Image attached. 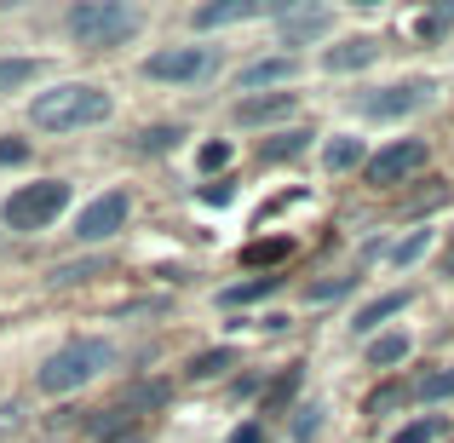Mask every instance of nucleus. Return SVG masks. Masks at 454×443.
Listing matches in <instances>:
<instances>
[{"mask_svg":"<svg viewBox=\"0 0 454 443\" xmlns=\"http://www.w3.org/2000/svg\"><path fill=\"white\" fill-rule=\"evenodd\" d=\"M110 110L115 104L98 81H64V87H52V92H35L29 122L41 127V133H81V127L110 122Z\"/></svg>","mask_w":454,"mask_h":443,"instance_id":"nucleus-1","label":"nucleus"},{"mask_svg":"<svg viewBox=\"0 0 454 443\" xmlns=\"http://www.w3.org/2000/svg\"><path fill=\"white\" fill-rule=\"evenodd\" d=\"M110 363H115L110 340H69V345H58V352L35 368V386H41L46 398H69V392H81L87 380H98Z\"/></svg>","mask_w":454,"mask_h":443,"instance_id":"nucleus-2","label":"nucleus"},{"mask_svg":"<svg viewBox=\"0 0 454 443\" xmlns=\"http://www.w3.org/2000/svg\"><path fill=\"white\" fill-rule=\"evenodd\" d=\"M69 35H75L81 46H92V52H110V46H127L138 35V6H127V0H81V6H69Z\"/></svg>","mask_w":454,"mask_h":443,"instance_id":"nucleus-3","label":"nucleus"},{"mask_svg":"<svg viewBox=\"0 0 454 443\" xmlns=\"http://www.w3.org/2000/svg\"><path fill=\"white\" fill-rule=\"evenodd\" d=\"M64 208H69V185L64 178H41V185H23L18 196H6V225L12 231H46Z\"/></svg>","mask_w":454,"mask_h":443,"instance_id":"nucleus-4","label":"nucleus"},{"mask_svg":"<svg viewBox=\"0 0 454 443\" xmlns=\"http://www.w3.org/2000/svg\"><path fill=\"white\" fill-rule=\"evenodd\" d=\"M426 104H432V81L414 75V81H397V87H374V92H363V99H356V110H363L368 122H403V115L426 110Z\"/></svg>","mask_w":454,"mask_h":443,"instance_id":"nucleus-5","label":"nucleus"},{"mask_svg":"<svg viewBox=\"0 0 454 443\" xmlns=\"http://www.w3.org/2000/svg\"><path fill=\"white\" fill-rule=\"evenodd\" d=\"M127 213H133V196L127 190H104L98 202H87V208L75 213V242H110L115 231L127 225Z\"/></svg>","mask_w":454,"mask_h":443,"instance_id":"nucleus-6","label":"nucleus"},{"mask_svg":"<svg viewBox=\"0 0 454 443\" xmlns=\"http://www.w3.org/2000/svg\"><path fill=\"white\" fill-rule=\"evenodd\" d=\"M213 64H219L213 46H167V52L145 58V75L150 81H201V75H213Z\"/></svg>","mask_w":454,"mask_h":443,"instance_id":"nucleus-7","label":"nucleus"},{"mask_svg":"<svg viewBox=\"0 0 454 443\" xmlns=\"http://www.w3.org/2000/svg\"><path fill=\"white\" fill-rule=\"evenodd\" d=\"M426 167V138H397V145H386L380 155H368V167H363V178L368 185H403L409 173H420Z\"/></svg>","mask_w":454,"mask_h":443,"instance_id":"nucleus-8","label":"nucleus"},{"mask_svg":"<svg viewBox=\"0 0 454 443\" xmlns=\"http://www.w3.org/2000/svg\"><path fill=\"white\" fill-rule=\"evenodd\" d=\"M328 29H333L328 6H282V23H277L282 46H305V41H317V35H328Z\"/></svg>","mask_w":454,"mask_h":443,"instance_id":"nucleus-9","label":"nucleus"},{"mask_svg":"<svg viewBox=\"0 0 454 443\" xmlns=\"http://www.w3.org/2000/svg\"><path fill=\"white\" fill-rule=\"evenodd\" d=\"M300 110V92H254V99L236 104V122L242 127H270V122H288Z\"/></svg>","mask_w":454,"mask_h":443,"instance_id":"nucleus-10","label":"nucleus"},{"mask_svg":"<svg viewBox=\"0 0 454 443\" xmlns=\"http://www.w3.org/2000/svg\"><path fill=\"white\" fill-rule=\"evenodd\" d=\"M294 75H300V64H294V58H254V64L236 69V87L254 99L259 87H282V81H294Z\"/></svg>","mask_w":454,"mask_h":443,"instance_id":"nucleus-11","label":"nucleus"},{"mask_svg":"<svg viewBox=\"0 0 454 443\" xmlns=\"http://www.w3.org/2000/svg\"><path fill=\"white\" fill-rule=\"evenodd\" d=\"M374 58H380V41L351 35V41H340V46H328V52H322V69H328V75H351V69H368Z\"/></svg>","mask_w":454,"mask_h":443,"instance_id":"nucleus-12","label":"nucleus"},{"mask_svg":"<svg viewBox=\"0 0 454 443\" xmlns=\"http://www.w3.org/2000/svg\"><path fill=\"white\" fill-rule=\"evenodd\" d=\"M259 0H207V6H196V29H231V23H247V18H259Z\"/></svg>","mask_w":454,"mask_h":443,"instance_id":"nucleus-13","label":"nucleus"},{"mask_svg":"<svg viewBox=\"0 0 454 443\" xmlns=\"http://www.w3.org/2000/svg\"><path fill=\"white\" fill-rule=\"evenodd\" d=\"M305 150H310V133H305V127H288V133H277V138L259 145V162L277 167V162H294V155H305Z\"/></svg>","mask_w":454,"mask_h":443,"instance_id":"nucleus-14","label":"nucleus"},{"mask_svg":"<svg viewBox=\"0 0 454 443\" xmlns=\"http://www.w3.org/2000/svg\"><path fill=\"white\" fill-rule=\"evenodd\" d=\"M409 305V294H380V299H368L363 311H356V322H351V334H374L386 317H397V311Z\"/></svg>","mask_w":454,"mask_h":443,"instance_id":"nucleus-15","label":"nucleus"},{"mask_svg":"<svg viewBox=\"0 0 454 443\" xmlns=\"http://www.w3.org/2000/svg\"><path fill=\"white\" fill-rule=\"evenodd\" d=\"M356 162H363V138H351V133H333L328 145H322V167H328V173H351Z\"/></svg>","mask_w":454,"mask_h":443,"instance_id":"nucleus-16","label":"nucleus"},{"mask_svg":"<svg viewBox=\"0 0 454 443\" xmlns=\"http://www.w3.org/2000/svg\"><path fill=\"white\" fill-rule=\"evenodd\" d=\"M409 357V334H374L368 340V368H391Z\"/></svg>","mask_w":454,"mask_h":443,"instance_id":"nucleus-17","label":"nucleus"},{"mask_svg":"<svg viewBox=\"0 0 454 443\" xmlns=\"http://www.w3.org/2000/svg\"><path fill=\"white\" fill-rule=\"evenodd\" d=\"M414 398L420 403H437V398H454V368H426V375H414Z\"/></svg>","mask_w":454,"mask_h":443,"instance_id":"nucleus-18","label":"nucleus"},{"mask_svg":"<svg viewBox=\"0 0 454 443\" xmlns=\"http://www.w3.org/2000/svg\"><path fill=\"white\" fill-rule=\"evenodd\" d=\"M41 75V58H0V92H18Z\"/></svg>","mask_w":454,"mask_h":443,"instance_id":"nucleus-19","label":"nucleus"},{"mask_svg":"<svg viewBox=\"0 0 454 443\" xmlns=\"http://www.w3.org/2000/svg\"><path fill=\"white\" fill-rule=\"evenodd\" d=\"M98 271H110V259H75V265H52V289H75V282H87V277H98Z\"/></svg>","mask_w":454,"mask_h":443,"instance_id":"nucleus-20","label":"nucleus"},{"mask_svg":"<svg viewBox=\"0 0 454 443\" xmlns=\"http://www.w3.org/2000/svg\"><path fill=\"white\" fill-rule=\"evenodd\" d=\"M443 432H449V415H426V421H409L391 443H437Z\"/></svg>","mask_w":454,"mask_h":443,"instance_id":"nucleus-21","label":"nucleus"},{"mask_svg":"<svg viewBox=\"0 0 454 443\" xmlns=\"http://www.w3.org/2000/svg\"><path fill=\"white\" fill-rule=\"evenodd\" d=\"M178 138H184V127H178V122L167 127L161 122V127H145V133H138V150H145V155H161V150H173Z\"/></svg>","mask_w":454,"mask_h":443,"instance_id":"nucleus-22","label":"nucleus"},{"mask_svg":"<svg viewBox=\"0 0 454 443\" xmlns=\"http://www.w3.org/2000/svg\"><path fill=\"white\" fill-rule=\"evenodd\" d=\"M277 289H282V277H254V282H242V289H224L219 299H224V305H247V299H265Z\"/></svg>","mask_w":454,"mask_h":443,"instance_id":"nucleus-23","label":"nucleus"},{"mask_svg":"<svg viewBox=\"0 0 454 443\" xmlns=\"http://www.w3.org/2000/svg\"><path fill=\"white\" fill-rule=\"evenodd\" d=\"M426 248H432V231H409V236H403L397 248H391V265H397V271H409L414 259L426 254Z\"/></svg>","mask_w":454,"mask_h":443,"instance_id":"nucleus-24","label":"nucleus"},{"mask_svg":"<svg viewBox=\"0 0 454 443\" xmlns=\"http://www.w3.org/2000/svg\"><path fill=\"white\" fill-rule=\"evenodd\" d=\"M231 363H236V352H231V345H219V352H201L196 363H190V380H213V375H224Z\"/></svg>","mask_w":454,"mask_h":443,"instance_id":"nucleus-25","label":"nucleus"},{"mask_svg":"<svg viewBox=\"0 0 454 443\" xmlns=\"http://www.w3.org/2000/svg\"><path fill=\"white\" fill-rule=\"evenodd\" d=\"M294 392H300V368H282V380H277V386H270V392H265V415H277V409H282V403H288V398H294Z\"/></svg>","mask_w":454,"mask_h":443,"instance_id":"nucleus-26","label":"nucleus"},{"mask_svg":"<svg viewBox=\"0 0 454 443\" xmlns=\"http://www.w3.org/2000/svg\"><path fill=\"white\" fill-rule=\"evenodd\" d=\"M317 426H322V403H300V409H294V443L317 438Z\"/></svg>","mask_w":454,"mask_h":443,"instance_id":"nucleus-27","label":"nucleus"},{"mask_svg":"<svg viewBox=\"0 0 454 443\" xmlns=\"http://www.w3.org/2000/svg\"><path fill=\"white\" fill-rule=\"evenodd\" d=\"M242 259L247 265H277V259H288V242H254Z\"/></svg>","mask_w":454,"mask_h":443,"instance_id":"nucleus-28","label":"nucleus"},{"mask_svg":"<svg viewBox=\"0 0 454 443\" xmlns=\"http://www.w3.org/2000/svg\"><path fill=\"white\" fill-rule=\"evenodd\" d=\"M437 202H449V185H437V178H432L420 196H409V213H426V208H437Z\"/></svg>","mask_w":454,"mask_h":443,"instance_id":"nucleus-29","label":"nucleus"},{"mask_svg":"<svg viewBox=\"0 0 454 443\" xmlns=\"http://www.w3.org/2000/svg\"><path fill=\"white\" fill-rule=\"evenodd\" d=\"M196 162L207 167V173H219V167H231V145H224V138H219V145H201Z\"/></svg>","mask_w":454,"mask_h":443,"instance_id":"nucleus-30","label":"nucleus"},{"mask_svg":"<svg viewBox=\"0 0 454 443\" xmlns=\"http://www.w3.org/2000/svg\"><path fill=\"white\" fill-rule=\"evenodd\" d=\"M196 196H201V202H207V208H224V202H231V196H236V185H231V178H219V185H201V190H196Z\"/></svg>","mask_w":454,"mask_h":443,"instance_id":"nucleus-31","label":"nucleus"},{"mask_svg":"<svg viewBox=\"0 0 454 443\" xmlns=\"http://www.w3.org/2000/svg\"><path fill=\"white\" fill-rule=\"evenodd\" d=\"M18 162H29V145L23 138H0V167H18Z\"/></svg>","mask_w":454,"mask_h":443,"instance_id":"nucleus-32","label":"nucleus"},{"mask_svg":"<svg viewBox=\"0 0 454 443\" xmlns=\"http://www.w3.org/2000/svg\"><path fill=\"white\" fill-rule=\"evenodd\" d=\"M391 403H403V386H380L374 398H368V415H386Z\"/></svg>","mask_w":454,"mask_h":443,"instance_id":"nucleus-33","label":"nucleus"},{"mask_svg":"<svg viewBox=\"0 0 454 443\" xmlns=\"http://www.w3.org/2000/svg\"><path fill=\"white\" fill-rule=\"evenodd\" d=\"M356 277H333V282H317V289H305V299H333V294H345Z\"/></svg>","mask_w":454,"mask_h":443,"instance_id":"nucleus-34","label":"nucleus"},{"mask_svg":"<svg viewBox=\"0 0 454 443\" xmlns=\"http://www.w3.org/2000/svg\"><path fill=\"white\" fill-rule=\"evenodd\" d=\"M443 29H449V18H443V12H437V18H426V23H420V35H426V41H437V35H443Z\"/></svg>","mask_w":454,"mask_h":443,"instance_id":"nucleus-35","label":"nucleus"},{"mask_svg":"<svg viewBox=\"0 0 454 443\" xmlns=\"http://www.w3.org/2000/svg\"><path fill=\"white\" fill-rule=\"evenodd\" d=\"M110 443H150V432L138 426V432H121V438H110Z\"/></svg>","mask_w":454,"mask_h":443,"instance_id":"nucleus-36","label":"nucleus"},{"mask_svg":"<svg viewBox=\"0 0 454 443\" xmlns=\"http://www.w3.org/2000/svg\"><path fill=\"white\" fill-rule=\"evenodd\" d=\"M231 443H259V426H242V432H236Z\"/></svg>","mask_w":454,"mask_h":443,"instance_id":"nucleus-37","label":"nucleus"}]
</instances>
